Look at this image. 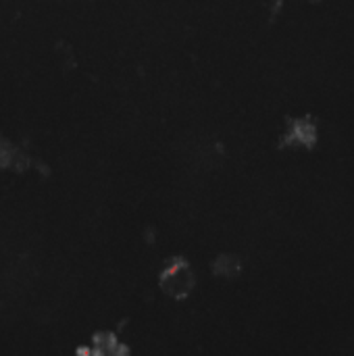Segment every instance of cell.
I'll use <instances>...</instances> for the list:
<instances>
[{
	"label": "cell",
	"instance_id": "6da1fadb",
	"mask_svg": "<svg viewBox=\"0 0 354 356\" xmlns=\"http://www.w3.org/2000/svg\"><path fill=\"white\" fill-rule=\"evenodd\" d=\"M192 284H194V277L190 273V267L186 263H182V261L173 263L165 271V275H163V288L171 296H184V294H188L190 288H192Z\"/></svg>",
	"mask_w": 354,
	"mask_h": 356
},
{
	"label": "cell",
	"instance_id": "7a4b0ae2",
	"mask_svg": "<svg viewBox=\"0 0 354 356\" xmlns=\"http://www.w3.org/2000/svg\"><path fill=\"white\" fill-rule=\"evenodd\" d=\"M15 156H13V150L0 140V167H6V165H10V161H13Z\"/></svg>",
	"mask_w": 354,
	"mask_h": 356
}]
</instances>
